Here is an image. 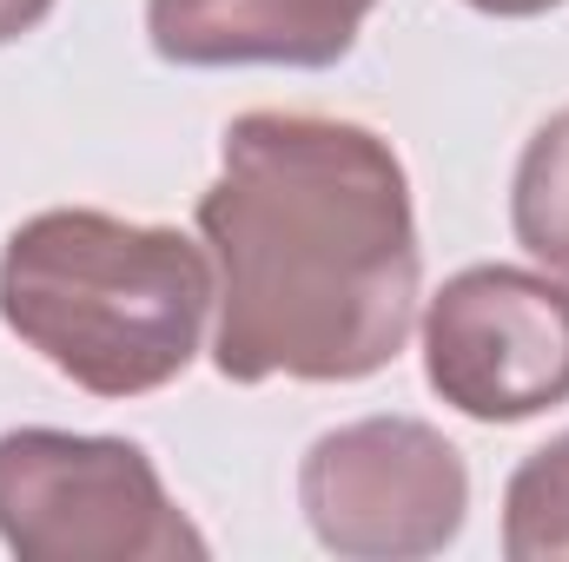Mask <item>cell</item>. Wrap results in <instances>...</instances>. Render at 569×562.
Here are the masks:
<instances>
[{
    "label": "cell",
    "mask_w": 569,
    "mask_h": 562,
    "mask_svg": "<svg viewBox=\"0 0 569 562\" xmlns=\"http://www.w3.org/2000/svg\"><path fill=\"white\" fill-rule=\"evenodd\" d=\"M226 384H365L418 324V212L398 145L331 113H239L199 192Z\"/></svg>",
    "instance_id": "cell-1"
},
{
    "label": "cell",
    "mask_w": 569,
    "mask_h": 562,
    "mask_svg": "<svg viewBox=\"0 0 569 562\" xmlns=\"http://www.w3.org/2000/svg\"><path fill=\"white\" fill-rule=\"evenodd\" d=\"M219 304L206 252L179 225L53 205L0 245V324L93 398L166 391Z\"/></svg>",
    "instance_id": "cell-2"
},
{
    "label": "cell",
    "mask_w": 569,
    "mask_h": 562,
    "mask_svg": "<svg viewBox=\"0 0 569 562\" xmlns=\"http://www.w3.org/2000/svg\"><path fill=\"white\" fill-rule=\"evenodd\" d=\"M0 550L20 562H199L206 536L133 436L0 430Z\"/></svg>",
    "instance_id": "cell-3"
},
{
    "label": "cell",
    "mask_w": 569,
    "mask_h": 562,
    "mask_svg": "<svg viewBox=\"0 0 569 562\" xmlns=\"http://www.w3.org/2000/svg\"><path fill=\"white\" fill-rule=\"evenodd\" d=\"M298 510L345 562H418L463 536L470 470L425 418H358L325 430L298 463Z\"/></svg>",
    "instance_id": "cell-4"
},
{
    "label": "cell",
    "mask_w": 569,
    "mask_h": 562,
    "mask_svg": "<svg viewBox=\"0 0 569 562\" xmlns=\"http://www.w3.org/2000/svg\"><path fill=\"white\" fill-rule=\"evenodd\" d=\"M425 384L470 423L569 404V284L523 265H463L425 304Z\"/></svg>",
    "instance_id": "cell-5"
},
{
    "label": "cell",
    "mask_w": 569,
    "mask_h": 562,
    "mask_svg": "<svg viewBox=\"0 0 569 562\" xmlns=\"http://www.w3.org/2000/svg\"><path fill=\"white\" fill-rule=\"evenodd\" d=\"M378 0H146V40L166 67H338Z\"/></svg>",
    "instance_id": "cell-6"
},
{
    "label": "cell",
    "mask_w": 569,
    "mask_h": 562,
    "mask_svg": "<svg viewBox=\"0 0 569 562\" xmlns=\"http://www.w3.org/2000/svg\"><path fill=\"white\" fill-rule=\"evenodd\" d=\"M510 225H517V245L569 284V107L550 113L517 159Z\"/></svg>",
    "instance_id": "cell-7"
},
{
    "label": "cell",
    "mask_w": 569,
    "mask_h": 562,
    "mask_svg": "<svg viewBox=\"0 0 569 562\" xmlns=\"http://www.w3.org/2000/svg\"><path fill=\"white\" fill-rule=\"evenodd\" d=\"M503 556L510 562L569 556V430L510 470V483H503Z\"/></svg>",
    "instance_id": "cell-8"
},
{
    "label": "cell",
    "mask_w": 569,
    "mask_h": 562,
    "mask_svg": "<svg viewBox=\"0 0 569 562\" xmlns=\"http://www.w3.org/2000/svg\"><path fill=\"white\" fill-rule=\"evenodd\" d=\"M53 13V0H0V47H13L20 33H33Z\"/></svg>",
    "instance_id": "cell-9"
},
{
    "label": "cell",
    "mask_w": 569,
    "mask_h": 562,
    "mask_svg": "<svg viewBox=\"0 0 569 562\" xmlns=\"http://www.w3.org/2000/svg\"><path fill=\"white\" fill-rule=\"evenodd\" d=\"M463 7H477V13H490V20H537V13H550V7H563V0H463Z\"/></svg>",
    "instance_id": "cell-10"
}]
</instances>
